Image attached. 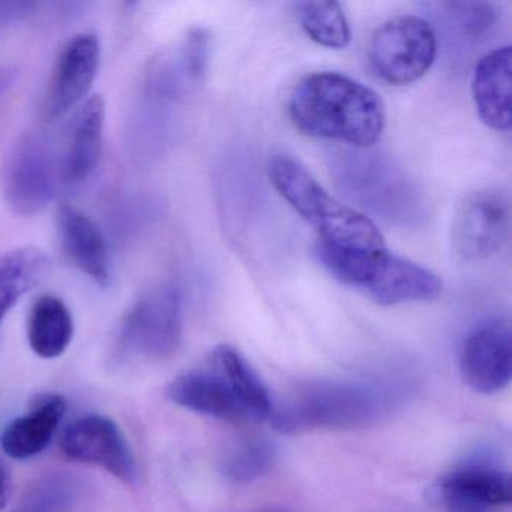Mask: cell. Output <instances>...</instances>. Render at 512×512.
Returning <instances> with one entry per match:
<instances>
[{
    "label": "cell",
    "instance_id": "1",
    "mask_svg": "<svg viewBox=\"0 0 512 512\" xmlns=\"http://www.w3.org/2000/svg\"><path fill=\"white\" fill-rule=\"evenodd\" d=\"M289 116L302 133L367 149L386 125L382 98L352 77L332 71L305 76L293 89Z\"/></svg>",
    "mask_w": 512,
    "mask_h": 512
},
{
    "label": "cell",
    "instance_id": "2",
    "mask_svg": "<svg viewBox=\"0 0 512 512\" xmlns=\"http://www.w3.org/2000/svg\"><path fill=\"white\" fill-rule=\"evenodd\" d=\"M268 176L281 197L319 233L320 244L347 250H382L379 227L326 191L298 161L284 155L269 160Z\"/></svg>",
    "mask_w": 512,
    "mask_h": 512
},
{
    "label": "cell",
    "instance_id": "3",
    "mask_svg": "<svg viewBox=\"0 0 512 512\" xmlns=\"http://www.w3.org/2000/svg\"><path fill=\"white\" fill-rule=\"evenodd\" d=\"M316 256L338 281L385 307L436 301L442 295L439 275L386 248L347 250L319 242Z\"/></svg>",
    "mask_w": 512,
    "mask_h": 512
},
{
    "label": "cell",
    "instance_id": "4",
    "mask_svg": "<svg viewBox=\"0 0 512 512\" xmlns=\"http://www.w3.org/2000/svg\"><path fill=\"white\" fill-rule=\"evenodd\" d=\"M334 170L343 194L383 220L406 226L422 217L424 205L418 188L388 157L344 152Z\"/></svg>",
    "mask_w": 512,
    "mask_h": 512
},
{
    "label": "cell",
    "instance_id": "5",
    "mask_svg": "<svg viewBox=\"0 0 512 512\" xmlns=\"http://www.w3.org/2000/svg\"><path fill=\"white\" fill-rule=\"evenodd\" d=\"M184 332V301L173 283L143 293L122 319L119 355L134 361H160L178 350Z\"/></svg>",
    "mask_w": 512,
    "mask_h": 512
},
{
    "label": "cell",
    "instance_id": "6",
    "mask_svg": "<svg viewBox=\"0 0 512 512\" xmlns=\"http://www.w3.org/2000/svg\"><path fill=\"white\" fill-rule=\"evenodd\" d=\"M0 181L11 211L34 217L50 205L62 184L59 155L43 134H25L8 151Z\"/></svg>",
    "mask_w": 512,
    "mask_h": 512
},
{
    "label": "cell",
    "instance_id": "7",
    "mask_svg": "<svg viewBox=\"0 0 512 512\" xmlns=\"http://www.w3.org/2000/svg\"><path fill=\"white\" fill-rule=\"evenodd\" d=\"M436 55V32L421 17L389 20L377 29L370 44L371 70L392 86L418 82L433 67Z\"/></svg>",
    "mask_w": 512,
    "mask_h": 512
},
{
    "label": "cell",
    "instance_id": "8",
    "mask_svg": "<svg viewBox=\"0 0 512 512\" xmlns=\"http://www.w3.org/2000/svg\"><path fill=\"white\" fill-rule=\"evenodd\" d=\"M385 409L382 397L361 386H317L302 394L278 415L283 430L307 427H355L379 418Z\"/></svg>",
    "mask_w": 512,
    "mask_h": 512
},
{
    "label": "cell",
    "instance_id": "9",
    "mask_svg": "<svg viewBox=\"0 0 512 512\" xmlns=\"http://www.w3.org/2000/svg\"><path fill=\"white\" fill-rule=\"evenodd\" d=\"M211 52V35L203 29L188 32L178 44L161 53L146 73L143 103L167 110L182 103L202 86Z\"/></svg>",
    "mask_w": 512,
    "mask_h": 512
},
{
    "label": "cell",
    "instance_id": "10",
    "mask_svg": "<svg viewBox=\"0 0 512 512\" xmlns=\"http://www.w3.org/2000/svg\"><path fill=\"white\" fill-rule=\"evenodd\" d=\"M508 235L509 202L499 190L470 194L452 220V247L467 262L490 259L502 250Z\"/></svg>",
    "mask_w": 512,
    "mask_h": 512
},
{
    "label": "cell",
    "instance_id": "11",
    "mask_svg": "<svg viewBox=\"0 0 512 512\" xmlns=\"http://www.w3.org/2000/svg\"><path fill=\"white\" fill-rule=\"evenodd\" d=\"M61 446L71 460L103 467L128 484L136 482L133 449L121 428L106 416L86 415L77 419L65 430Z\"/></svg>",
    "mask_w": 512,
    "mask_h": 512
},
{
    "label": "cell",
    "instance_id": "12",
    "mask_svg": "<svg viewBox=\"0 0 512 512\" xmlns=\"http://www.w3.org/2000/svg\"><path fill=\"white\" fill-rule=\"evenodd\" d=\"M460 373L464 383L479 394H496L511 382V328L503 320L476 326L460 350Z\"/></svg>",
    "mask_w": 512,
    "mask_h": 512
},
{
    "label": "cell",
    "instance_id": "13",
    "mask_svg": "<svg viewBox=\"0 0 512 512\" xmlns=\"http://www.w3.org/2000/svg\"><path fill=\"white\" fill-rule=\"evenodd\" d=\"M100 40L92 34L70 38L56 58L44 112L50 122L58 121L88 95L100 68Z\"/></svg>",
    "mask_w": 512,
    "mask_h": 512
},
{
    "label": "cell",
    "instance_id": "14",
    "mask_svg": "<svg viewBox=\"0 0 512 512\" xmlns=\"http://www.w3.org/2000/svg\"><path fill=\"white\" fill-rule=\"evenodd\" d=\"M104 121L106 104L101 95L89 98L77 110L59 154L62 184L80 185L94 175L103 154Z\"/></svg>",
    "mask_w": 512,
    "mask_h": 512
},
{
    "label": "cell",
    "instance_id": "15",
    "mask_svg": "<svg viewBox=\"0 0 512 512\" xmlns=\"http://www.w3.org/2000/svg\"><path fill=\"white\" fill-rule=\"evenodd\" d=\"M56 232L67 259L98 286H109V250L97 224L80 209L64 203L56 212Z\"/></svg>",
    "mask_w": 512,
    "mask_h": 512
},
{
    "label": "cell",
    "instance_id": "16",
    "mask_svg": "<svg viewBox=\"0 0 512 512\" xmlns=\"http://www.w3.org/2000/svg\"><path fill=\"white\" fill-rule=\"evenodd\" d=\"M167 394L173 403L199 415L233 424L254 421L226 380L212 368L181 374L170 383Z\"/></svg>",
    "mask_w": 512,
    "mask_h": 512
},
{
    "label": "cell",
    "instance_id": "17",
    "mask_svg": "<svg viewBox=\"0 0 512 512\" xmlns=\"http://www.w3.org/2000/svg\"><path fill=\"white\" fill-rule=\"evenodd\" d=\"M511 46L499 47L479 59L472 80L479 118L496 131L511 128Z\"/></svg>",
    "mask_w": 512,
    "mask_h": 512
},
{
    "label": "cell",
    "instance_id": "18",
    "mask_svg": "<svg viewBox=\"0 0 512 512\" xmlns=\"http://www.w3.org/2000/svg\"><path fill=\"white\" fill-rule=\"evenodd\" d=\"M437 490L449 508H502L512 502L511 476L496 467H461L443 476Z\"/></svg>",
    "mask_w": 512,
    "mask_h": 512
},
{
    "label": "cell",
    "instance_id": "19",
    "mask_svg": "<svg viewBox=\"0 0 512 512\" xmlns=\"http://www.w3.org/2000/svg\"><path fill=\"white\" fill-rule=\"evenodd\" d=\"M67 403L61 395L43 398L31 412L13 419L2 431L0 446L8 457L26 460L43 452L64 419Z\"/></svg>",
    "mask_w": 512,
    "mask_h": 512
},
{
    "label": "cell",
    "instance_id": "20",
    "mask_svg": "<svg viewBox=\"0 0 512 512\" xmlns=\"http://www.w3.org/2000/svg\"><path fill=\"white\" fill-rule=\"evenodd\" d=\"M209 367L226 380L254 421L271 418L274 409L268 388L238 350L229 344H220L212 350Z\"/></svg>",
    "mask_w": 512,
    "mask_h": 512
},
{
    "label": "cell",
    "instance_id": "21",
    "mask_svg": "<svg viewBox=\"0 0 512 512\" xmlns=\"http://www.w3.org/2000/svg\"><path fill=\"white\" fill-rule=\"evenodd\" d=\"M28 337L35 355L59 358L74 337V320L65 302L58 296L43 295L29 314Z\"/></svg>",
    "mask_w": 512,
    "mask_h": 512
},
{
    "label": "cell",
    "instance_id": "22",
    "mask_svg": "<svg viewBox=\"0 0 512 512\" xmlns=\"http://www.w3.org/2000/svg\"><path fill=\"white\" fill-rule=\"evenodd\" d=\"M49 259L38 248L23 247L0 256V325L11 308L43 280Z\"/></svg>",
    "mask_w": 512,
    "mask_h": 512
},
{
    "label": "cell",
    "instance_id": "23",
    "mask_svg": "<svg viewBox=\"0 0 512 512\" xmlns=\"http://www.w3.org/2000/svg\"><path fill=\"white\" fill-rule=\"evenodd\" d=\"M82 479L73 473H50L37 479L10 512H68L83 494Z\"/></svg>",
    "mask_w": 512,
    "mask_h": 512
},
{
    "label": "cell",
    "instance_id": "24",
    "mask_svg": "<svg viewBox=\"0 0 512 512\" xmlns=\"http://www.w3.org/2000/svg\"><path fill=\"white\" fill-rule=\"evenodd\" d=\"M298 17L305 34L319 46L340 50L352 40L349 20L338 2H304L298 5Z\"/></svg>",
    "mask_w": 512,
    "mask_h": 512
},
{
    "label": "cell",
    "instance_id": "25",
    "mask_svg": "<svg viewBox=\"0 0 512 512\" xmlns=\"http://www.w3.org/2000/svg\"><path fill=\"white\" fill-rule=\"evenodd\" d=\"M274 463V449L265 440L239 443L224 461V473L236 484H247L265 475Z\"/></svg>",
    "mask_w": 512,
    "mask_h": 512
},
{
    "label": "cell",
    "instance_id": "26",
    "mask_svg": "<svg viewBox=\"0 0 512 512\" xmlns=\"http://www.w3.org/2000/svg\"><path fill=\"white\" fill-rule=\"evenodd\" d=\"M448 25L470 43L485 40L496 23L493 5L482 2H452L443 4Z\"/></svg>",
    "mask_w": 512,
    "mask_h": 512
},
{
    "label": "cell",
    "instance_id": "27",
    "mask_svg": "<svg viewBox=\"0 0 512 512\" xmlns=\"http://www.w3.org/2000/svg\"><path fill=\"white\" fill-rule=\"evenodd\" d=\"M38 8H40V4H37V2H25V0L2 2L0 0V28L23 22V20L35 14Z\"/></svg>",
    "mask_w": 512,
    "mask_h": 512
},
{
    "label": "cell",
    "instance_id": "28",
    "mask_svg": "<svg viewBox=\"0 0 512 512\" xmlns=\"http://www.w3.org/2000/svg\"><path fill=\"white\" fill-rule=\"evenodd\" d=\"M11 494V479L7 467L0 463V511L5 509L10 500Z\"/></svg>",
    "mask_w": 512,
    "mask_h": 512
},
{
    "label": "cell",
    "instance_id": "29",
    "mask_svg": "<svg viewBox=\"0 0 512 512\" xmlns=\"http://www.w3.org/2000/svg\"><path fill=\"white\" fill-rule=\"evenodd\" d=\"M16 71L13 68L0 67V98L4 97L5 92L13 85Z\"/></svg>",
    "mask_w": 512,
    "mask_h": 512
},
{
    "label": "cell",
    "instance_id": "30",
    "mask_svg": "<svg viewBox=\"0 0 512 512\" xmlns=\"http://www.w3.org/2000/svg\"><path fill=\"white\" fill-rule=\"evenodd\" d=\"M451 512H485V509L470 508V506H454Z\"/></svg>",
    "mask_w": 512,
    "mask_h": 512
}]
</instances>
